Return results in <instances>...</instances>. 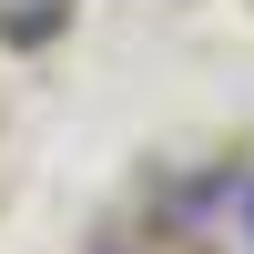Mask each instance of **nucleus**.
<instances>
[{"instance_id":"nucleus-2","label":"nucleus","mask_w":254,"mask_h":254,"mask_svg":"<svg viewBox=\"0 0 254 254\" xmlns=\"http://www.w3.org/2000/svg\"><path fill=\"white\" fill-rule=\"evenodd\" d=\"M102 254H122V244H102Z\"/></svg>"},{"instance_id":"nucleus-1","label":"nucleus","mask_w":254,"mask_h":254,"mask_svg":"<svg viewBox=\"0 0 254 254\" xmlns=\"http://www.w3.org/2000/svg\"><path fill=\"white\" fill-rule=\"evenodd\" d=\"M234 214H244V244H254V173L234 183Z\"/></svg>"}]
</instances>
